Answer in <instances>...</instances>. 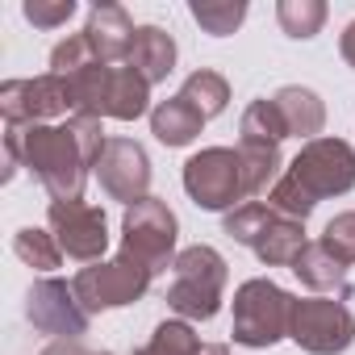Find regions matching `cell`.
I'll use <instances>...</instances> for the list:
<instances>
[{"label":"cell","mask_w":355,"mask_h":355,"mask_svg":"<svg viewBox=\"0 0 355 355\" xmlns=\"http://www.w3.org/2000/svg\"><path fill=\"white\" fill-rule=\"evenodd\" d=\"M67 84V101L76 117H117V121H138L150 101V84L125 63H92L76 76H59Z\"/></svg>","instance_id":"2"},{"label":"cell","mask_w":355,"mask_h":355,"mask_svg":"<svg viewBox=\"0 0 355 355\" xmlns=\"http://www.w3.org/2000/svg\"><path fill=\"white\" fill-rule=\"evenodd\" d=\"M226 259L197 243L184 247L171 263V284H167V305L180 313L184 322H209L222 309V293H226Z\"/></svg>","instance_id":"3"},{"label":"cell","mask_w":355,"mask_h":355,"mask_svg":"<svg viewBox=\"0 0 355 355\" xmlns=\"http://www.w3.org/2000/svg\"><path fill=\"white\" fill-rule=\"evenodd\" d=\"M155 272L146 263H138L134 255H117L109 263H88L76 272L71 288L80 297V305L88 313H105V309H121V305H134L138 297H146Z\"/></svg>","instance_id":"6"},{"label":"cell","mask_w":355,"mask_h":355,"mask_svg":"<svg viewBox=\"0 0 355 355\" xmlns=\"http://www.w3.org/2000/svg\"><path fill=\"white\" fill-rule=\"evenodd\" d=\"M288 268H293V276H297L305 288H313V293H338V297L351 293V284H347V263H338L322 243H305L301 255H297Z\"/></svg>","instance_id":"17"},{"label":"cell","mask_w":355,"mask_h":355,"mask_svg":"<svg viewBox=\"0 0 355 355\" xmlns=\"http://www.w3.org/2000/svg\"><path fill=\"white\" fill-rule=\"evenodd\" d=\"M21 134V159L55 201H80L88 167L105 150V130L96 117H67V125H30Z\"/></svg>","instance_id":"1"},{"label":"cell","mask_w":355,"mask_h":355,"mask_svg":"<svg viewBox=\"0 0 355 355\" xmlns=\"http://www.w3.org/2000/svg\"><path fill=\"white\" fill-rule=\"evenodd\" d=\"M180 96L209 121V117H218L226 105H230V84H226V76H218V71H209V67H201V71H193L189 80H184V88H180Z\"/></svg>","instance_id":"21"},{"label":"cell","mask_w":355,"mask_h":355,"mask_svg":"<svg viewBox=\"0 0 355 355\" xmlns=\"http://www.w3.org/2000/svg\"><path fill=\"white\" fill-rule=\"evenodd\" d=\"M46 222H51V234L63 247V255H71L80 263H101V255L109 247V222L96 205H88V201H51Z\"/></svg>","instance_id":"12"},{"label":"cell","mask_w":355,"mask_h":355,"mask_svg":"<svg viewBox=\"0 0 355 355\" xmlns=\"http://www.w3.org/2000/svg\"><path fill=\"white\" fill-rule=\"evenodd\" d=\"M272 218H276V209H272V205H263V201H243L239 209H230V214H226L222 230H226L234 243L251 247V243L268 230V222H272Z\"/></svg>","instance_id":"26"},{"label":"cell","mask_w":355,"mask_h":355,"mask_svg":"<svg viewBox=\"0 0 355 355\" xmlns=\"http://www.w3.org/2000/svg\"><path fill=\"white\" fill-rule=\"evenodd\" d=\"M243 17H247V5H243V0H193V21H197L205 34H214V38L234 34V30L243 26Z\"/></svg>","instance_id":"22"},{"label":"cell","mask_w":355,"mask_h":355,"mask_svg":"<svg viewBox=\"0 0 355 355\" xmlns=\"http://www.w3.org/2000/svg\"><path fill=\"white\" fill-rule=\"evenodd\" d=\"M146 84H159V80H167L171 76V67H175V42H171V34L167 30H159V26H138V34H134V46H130V59H125Z\"/></svg>","instance_id":"15"},{"label":"cell","mask_w":355,"mask_h":355,"mask_svg":"<svg viewBox=\"0 0 355 355\" xmlns=\"http://www.w3.org/2000/svg\"><path fill=\"white\" fill-rule=\"evenodd\" d=\"M239 159L247 175V197L268 193V184L280 180V142H259V138H239Z\"/></svg>","instance_id":"20"},{"label":"cell","mask_w":355,"mask_h":355,"mask_svg":"<svg viewBox=\"0 0 355 355\" xmlns=\"http://www.w3.org/2000/svg\"><path fill=\"white\" fill-rule=\"evenodd\" d=\"M205 117L184 101V96H171V101H159L150 109V134L163 142V146H189L197 134H201Z\"/></svg>","instance_id":"18"},{"label":"cell","mask_w":355,"mask_h":355,"mask_svg":"<svg viewBox=\"0 0 355 355\" xmlns=\"http://www.w3.org/2000/svg\"><path fill=\"white\" fill-rule=\"evenodd\" d=\"M175 234H180L175 214L159 197H146V201L130 205L125 218H121V251L134 255L138 263H146L155 276L175 263Z\"/></svg>","instance_id":"7"},{"label":"cell","mask_w":355,"mask_h":355,"mask_svg":"<svg viewBox=\"0 0 355 355\" xmlns=\"http://www.w3.org/2000/svg\"><path fill=\"white\" fill-rule=\"evenodd\" d=\"M239 134H243V138H259V142H284V138H288V125H284L276 101L263 96V101H251V105H247Z\"/></svg>","instance_id":"24"},{"label":"cell","mask_w":355,"mask_h":355,"mask_svg":"<svg viewBox=\"0 0 355 355\" xmlns=\"http://www.w3.org/2000/svg\"><path fill=\"white\" fill-rule=\"evenodd\" d=\"M96 175H101V189L113 201H125V209L150 197L146 193L150 189V159L130 138H109L105 142V150L96 159Z\"/></svg>","instance_id":"13"},{"label":"cell","mask_w":355,"mask_h":355,"mask_svg":"<svg viewBox=\"0 0 355 355\" xmlns=\"http://www.w3.org/2000/svg\"><path fill=\"white\" fill-rule=\"evenodd\" d=\"M276 21L288 38H313L326 26V5L322 0H280Z\"/></svg>","instance_id":"23"},{"label":"cell","mask_w":355,"mask_h":355,"mask_svg":"<svg viewBox=\"0 0 355 355\" xmlns=\"http://www.w3.org/2000/svg\"><path fill=\"white\" fill-rule=\"evenodd\" d=\"M288 180L318 205L326 197H343L355 189V150L343 138H313L288 163Z\"/></svg>","instance_id":"5"},{"label":"cell","mask_w":355,"mask_h":355,"mask_svg":"<svg viewBox=\"0 0 355 355\" xmlns=\"http://www.w3.org/2000/svg\"><path fill=\"white\" fill-rule=\"evenodd\" d=\"M42 355H109V351H88V347H80V343H55V347H46Z\"/></svg>","instance_id":"31"},{"label":"cell","mask_w":355,"mask_h":355,"mask_svg":"<svg viewBox=\"0 0 355 355\" xmlns=\"http://www.w3.org/2000/svg\"><path fill=\"white\" fill-rule=\"evenodd\" d=\"M134 355H146V351H134Z\"/></svg>","instance_id":"34"},{"label":"cell","mask_w":355,"mask_h":355,"mask_svg":"<svg viewBox=\"0 0 355 355\" xmlns=\"http://www.w3.org/2000/svg\"><path fill=\"white\" fill-rule=\"evenodd\" d=\"M184 193L209 209V214H222V209H239L234 201L247 197V175H243V159L239 150L230 146H209L201 155H193L184 163Z\"/></svg>","instance_id":"8"},{"label":"cell","mask_w":355,"mask_h":355,"mask_svg":"<svg viewBox=\"0 0 355 355\" xmlns=\"http://www.w3.org/2000/svg\"><path fill=\"white\" fill-rule=\"evenodd\" d=\"M197 355H230V347H222V343H205Z\"/></svg>","instance_id":"33"},{"label":"cell","mask_w":355,"mask_h":355,"mask_svg":"<svg viewBox=\"0 0 355 355\" xmlns=\"http://www.w3.org/2000/svg\"><path fill=\"white\" fill-rule=\"evenodd\" d=\"M134 21L121 5H96L88 13V26H84V38L92 42V55L101 63H121L130 59V46H134Z\"/></svg>","instance_id":"14"},{"label":"cell","mask_w":355,"mask_h":355,"mask_svg":"<svg viewBox=\"0 0 355 355\" xmlns=\"http://www.w3.org/2000/svg\"><path fill=\"white\" fill-rule=\"evenodd\" d=\"M13 251H17L21 263H30V268H38V272H51V268H59V259H63V247L55 243V234L34 230V226H26V230L13 234Z\"/></svg>","instance_id":"25"},{"label":"cell","mask_w":355,"mask_h":355,"mask_svg":"<svg viewBox=\"0 0 355 355\" xmlns=\"http://www.w3.org/2000/svg\"><path fill=\"white\" fill-rule=\"evenodd\" d=\"M288 338L309 355H343L355 343V318L343 301L305 297V301H293Z\"/></svg>","instance_id":"9"},{"label":"cell","mask_w":355,"mask_h":355,"mask_svg":"<svg viewBox=\"0 0 355 355\" xmlns=\"http://www.w3.org/2000/svg\"><path fill=\"white\" fill-rule=\"evenodd\" d=\"M21 13H26V21H34L38 30H55V26H63V21L76 13V0H26Z\"/></svg>","instance_id":"30"},{"label":"cell","mask_w":355,"mask_h":355,"mask_svg":"<svg viewBox=\"0 0 355 355\" xmlns=\"http://www.w3.org/2000/svg\"><path fill=\"white\" fill-rule=\"evenodd\" d=\"M305 247V222H293V218H272L268 230L251 243V251L268 263V268H288Z\"/></svg>","instance_id":"19"},{"label":"cell","mask_w":355,"mask_h":355,"mask_svg":"<svg viewBox=\"0 0 355 355\" xmlns=\"http://www.w3.org/2000/svg\"><path fill=\"white\" fill-rule=\"evenodd\" d=\"M338 51H343V59H347V63L355 67V21H351V26L343 30V38H338Z\"/></svg>","instance_id":"32"},{"label":"cell","mask_w":355,"mask_h":355,"mask_svg":"<svg viewBox=\"0 0 355 355\" xmlns=\"http://www.w3.org/2000/svg\"><path fill=\"white\" fill-rule=\"evenodd\" d=\"M26 318L38 334L55 338V343H80V334H88V309L80 305L76 288H67L63 280H34L26 293Z\"/></svg>","instance_id":"10"},{"label":"cell","mask_w":355,"mask_h":355,"mask_svg":"<svg viewBox=\"0 0 355 355\" xmlns=\"http://www.w3.org/2000/svg\"><path fill=\"white\" fill-rule=\"evenodd\" d=\"M293 301L297 297H288L280 284H272V280H247V284H239V293H234V343H243V347H272V343H280V338H288V318H293Z\"/></svg>","instance_id":"4"},{"label":"cell","mask_w":355,"mask_h":355,"mask_svg":"<svg viewBox=\"0 0 355 355\" xmlns=\"http://www.w3.org/2000/svg\"><path fill=\"white\" fill-rule=\"evenodd\" d=\"M0 113H5L9 130H30V125H46L51 117L71 113L67 101V84L59 76H34V80H9L0 84Z\"/></svg>","instance_id":"11"},{"label":"cell","mask_w":355,"mask_h":355,"mask_svg":"<svg viewBox=\"0 0 355 355\" xmlns=\"http://www.w3.org/2000/svg\"><path fill=\"white\" fill-rule=\"evenodd\" d=\"M318 243H322L338 263H355V209L334 214V218L326 222V230H322Z\"/></svg>","instance_id":"29"},{"label":"cell","mask_w":355,"mask_h":355,"mask_svg":"<svg viewBox=\"0 0 355 355\" xmlns=\"http://www.w3.org/2000/svg\"><path fill=\"white\" fill-rule=\"evenodd\" d=\"M205 343L193 334V326L184 322V318H175V322H159L155 326V334H150V343L142 347L146 355H197Z\"/></svg>","instance_id":"27"},{"label":"cell","mask_w":355,"mask_h":355,"mask_svg":"<svg viewBox=\"0 0 355 355\" xmlns=\"http://www.w3.org/2000/svg\"><path fill=\"white\" fill-rule=\"evenodd\" d=\"M272 101H276V109H280V117H284V125H288V138L313 142V138L322 134V125H326V105H322L318 92H309V88H301V84H288V88H280Z\"/></svg>","instance_id":"16"},{"label":"cell","mask_w":355,"mask_h":355,"mask_svg":"<svg viewBox=\"0 0 355 355\" xmlns=\"http://www.w3.org/2000/svg\"><path fill=\"white\" fill-rule=\"evenodd\" d=\"M92 63H101V59L92 55V42L84 34H71L67 42H59L51 51V76H76V71H84Z\"/></svg>","instance_id":"28"}]
</instances>
